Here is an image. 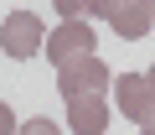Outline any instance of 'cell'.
I'll return each mask as SVG.
<instances>
[{
    "label": "cell",
    "mask_w": 155,
    "mask_h": 135,
    "mask_svg": "<svg viewBox=\"0 0 155 135\" xmlns=\"http://www.w3.org/2000/svg\"><path fill=\"white\" fill-rule=\"evenodd\" d=\"M114 78H109V68L88 52V57H72V62H62L57 68V94L62 99H78V94H104Z\"/></svg>",
    "instance_id": "6da1fadb"
},
{
    "label": "cell",
    "mask_w": 155,
    "mask_h": 135,
    "mask_svg": "<svg viewBox=\"0 0 155 135\" xmlns=\"http://www.w3.org/2000/svg\"><path fill=\"white\" fill-rule=\"evenodd\" d=\"M0 47H5V57H36L41 47H47V31H41V21H36V11H11L5 16V26H0Z\"/></svg>",
    "instance_id": "7a4b0ae2"
},
{
    "label": "cell",
    "mask_w": 155,
    "mask_h": 135,
    "mask_svg": "<svg viewBox=\"0 0 155 135\" xmlns=\"http://www.w3.org/2000/svg\"><path fill=\"white\" fill-rule=\"evenodd\" d=\"M114 99H119V114H124V119H134V125H145V119L155 114V88H150V78H145V73H119Z\"/></svg>",
    "instance_id": "3957f363"
},
{
    "label": "cell",
    "mask_w": 155,
    "mask_h": 135,
    "mask_svg": "<svg viewBox=\"0 0 155 135\" xmlns=\"http://www.w3.org/2000/svg\"><path fill=\"white\" fill-rule=\"evenodd\" d=\"M57 68L62 62H72V57H88L93 52V26H83V21H67V26H57L52 36H47V47H41Z\"/></svg>",
    "instance_id": "277c9868"
},
{
    "label": "cell",
    "mask_w": 155,
    "mask_h": 135,
    "mask_svg": "<svg viewBox=\"0 0 155 135\" xmlns=\"http://www.w3.org/2000/svg\"><path fill=\"white\" fill-rule=\"evenodd\" d=\"M67 125H72V135H104V130H109V104H104V94H78V99H67Z\"/></svg>",
    "instance_id": "5b68a950"
},
{
    "label": "cell",
    "mask_w": 155,
    "mask_h": 135,
    "mask_svg": "<svg viewBox=\"0 0 155 135\" xmlns=\"http://www.w3.org/2000/svg\"><path fill=\"white\" fill-rule=\"evenodd\" d=\"M109 21H114V31H119L124 42H140V36L150 31V11L140 5V0H129V5H119V11L109 16Z\"/></svg>",
    "instance_id": "8992f818"
},
{
    "label": "cell",
    "mask_w": 155,
    "mask_h": 135,
    "mask_svg": "<svg viewBox=\"0 0 155 135\" xmlns=\"http://www.w3.org/2000/svg\"><path fill=\"white\" fill-rule=\"evenodd\" d=\"M57 16L62 21H83L88 16V0H57Z\"/></svg>",
    "instance_id": "52a82bcc"
},
{
    "label": "cell",
    "mask_w": 155,
    "mask_h": 135,
    "mask_svg": "<svg viewBox=\"0 0 155 135\" xmlns=\"http://www.w3.org/2000/svg\"><path fill=\"white\" fill-rule=\"evenodd\" d=\"M21 135H62V130H57L52 119H26V125H21Z\"/></svg>",
    "instance_id": "ba28073f"
},
{
    "label": "cell",
    "mask_w": 155,
    "mask_h": 135,
    "mask_svg": "<svg viewBox=\"0 0 155 135\" xmlns=\"http://www.w3.org/2000/svg\"><path fill=\"white\" fill-rule=\"evenodd\" d=\"M119 5H129V0H88V11H93V16H104V21H109Z\"/></svg>",
    "instance_id": "9c48e42d"
},
{
    "label": "cell",
    "mask_w": 155,
    "mask_h": 135,
    "mask_svg": "<svg viewBox=\"0 0 155 135\" xmlns=\"http://www.w3.org/2000/svg\"><path fill=\"white\" fill-rule=\"evenodd\" d=\"M11 130H16V109L0 99V135H11Z\"/></svg>",
    "instance_id": "30bf717a"
},
{
    "label": "cell",
    "mask_w": 155,
    "mask_h": 135,
    "mask_svg": "<svg viewBox=\"0 0 155 135\" xmlns=\"http://www.w3.org/2000/svg\"><path fill=\"white\" fill-rule=\"evenodd\" d=\"M140 135H155V114H150V119H145V125H140Z\"/></svg>",
    "instance_id": "8fae6325"
},
{
    "label": "cell",
    "mask_w": 155,
    "mask_h": 135,
    "mask_svg": "<svg viewBox=\"0 0 155 135\" xmlns=\"http://www.w3.org/2000/svg\"><path fill=\"white\" fill-rule=\"evenodd\" d=\"M145 78H150V88H155V62H150V73H145Z\"/></svg>",
    "instance_id": "7c38bea8"
},
{
    "label": "cell",
    "mask_w": 155,
    "mask_h": 135,
    "mask_svg": "<svg viewBox=\"0 0 155 135\" xmlns=\"http://www.w3.org/2000/svg\"><path fill=\"white\" fill-rule=\"evenodd\" d=\"M140 5H145V11H155V0H140Z\"/></svg>",
    "instance_id": "4fadbf2b"
},
{
    "label": "cell",
    "mask_w": 155,
    "mask_h": 135,
    "mask_svg": "<svg viewBox=\"0 0 155 135\" xmlns=\"http://www.w3.org/2000/svg\"><path fill=\"white\" fill-rule=\"evenodd\" d=\"M150 31H155V11H150Z\"/></svg>",
    "instance_id": "5bb4252c"
}]
</instances>
